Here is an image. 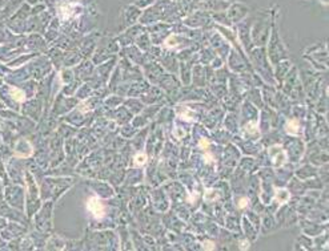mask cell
<instances>
[{
	"label": "cell",
	"instance_id": "cell-1",
	"mask_svg": "<svg viewBox=\"0 0 329 251\" xmlns=\"http://www.w3.org/2000/svg\"><path fill=\"white\" fill-rule=\"evenodd\" d=\"M88 210H90L96 218H101L104 215V206L97 198H91L88 201Z\"/></svg>",
	"mask_w": 329,
	"mask_h": 251
},
{
	"label": "cell",
	"instance_id": "cell-3",
	"mask_svg": "<svg viewBox=\"0 0 329 251\" xmlns=\"http://www.w3.org/2000/svg\"><path fill=\"white\" fill-rule=\"evenodd\" d=\"M145 159H147V157L144 154H139V155H136V157H135V161H136L137 165H144V164H145Z\"/></svg>",
	"mask_w": 329,
	"mask_h": 251
},
{
	"label": "cell",
	"instance_id": "cell-2",
	"mask_svg": "<svg viewBox=\"0 0 329 251\" xmlns=\"http://www.w3.org/2000/svg\"><path fill=\"white\" fill-rule=\"evenodd\" d=\"M11 94L16 101H24V93L18 88H11Z\"/></svg>",
	"mask_w": 329,
	"mask_h": 251
},
{
	"label": "cell",
	"instance_id": "cell-4",
	"mask_svg": "<svg viewBox=\"0 0 329 251\" xmlns=\"http://www.w3.org/2000/svg\"><path fill=\"white\" fill-rule=\"evenodd\" d=\"M205 248H213V246L211 242H205Z\"/></svg>",
	"mask_w": 329,
	"mask_h": 251
},
{
	"label": "cell",
	"instance_id": "cell-6",
	"mask_svg": "<svg viewBox=\"0 0 329 251\" xmlns=\"http://www.w3.org/2000/svg\"><path fill=\"white\" fill-rule=\"evenodd\" d=\"M240 206H241V207H244V206H247V201H244V199H243V201H241V205H240Z\"/></svg>",
	"mask_w": 329,
	"mask_h": 251
},
{
	"label": "cell",
	"instance_id": "cell-5",
	"mask_svg": "<svg viewBox=\"0 0 329 251\" xmlns=\"http://www.w3.org/2000/svg\"><path fill=\"white\" fill-rule=\"evenodd\" d=\"M200 145H201V146H204V148H207V146H208V142H207V141H204V139H203V141L200 142Z\"/></svg>",
	"mask_w": 329,
	"mask_h": 251
}]
</instances>
